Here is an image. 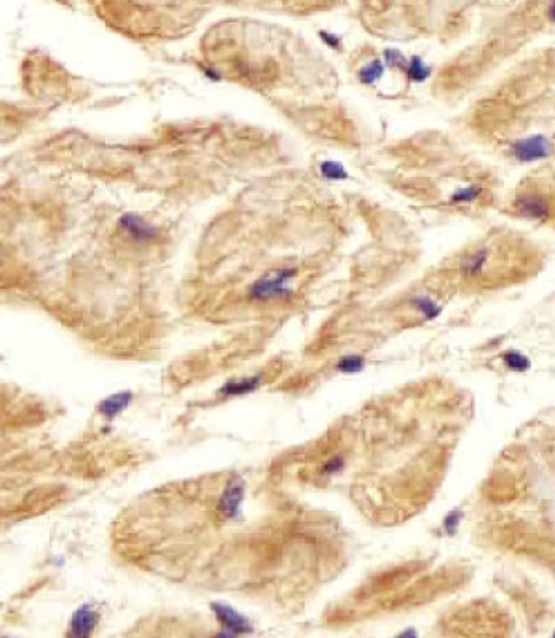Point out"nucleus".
<instances>
[{"label":"nucleus","instance_id":"1","mask_svg":"<svg viewBox=\"0 0 555 638\" xmlns=\"http://www.w3.org/2000/svg\"><path fill=\"white\" fill-rule=\"evenodd\" d=\"M107 26L141 40L176 38L208 12V0H88Z\"/></svg>","mask_w":555,"mask_h":638},{"label":"nucleus","instance_id":"2","mask_svg":"<svg viewBox=\"0 0 555 638\" xmlns=\"http://www.w3.org/2000/svg\"><path fill=\"white\" fill-rule=\"evenodd\" d=\"M297 276V268H281L262 276L252 284L251 297L254 300H272V298L291 296L289 281Z\"/></svg>","mask_w":555,"mask_h":638},{"label":"nucleus","instance_id":"3","mask_svg":"<svg viewBox=\"0 0 555 638\" xmlns=\"http://www.w3.org/2000/svg\"><path fill=\"white\" fill-rule=\"evenodd\" d=\"M551 142L543 134L530 136L525 139H519L512 144V155L522 163L539 162L551 155Z\"/></svg>","mask_w":555,"mask_h":638},{"label":"nucleus","instance_id":"4","mask_svg":"<svg viewBox=\"0 0 555 638\" xmlns=\"http://www.w3.org/2000/svg\"><path fill=\"white\" fill-rule=\"evenodd\" d=\"M516 211L520 216L527 219L543 221V219H547L549 214H551V206L538 193H523V195H520L516 199Z\"/></svg>","mask_w":555,"mask_h":638},{"label":"nucleus","instance_id":"5","mask_svg":"<svg viewBox=\"0 0 555 638\" xmlns=\"http://www.w3.org/2000/svg\"><path fill=\"white\" fill-rule=\"evenodd\" d=\"M213 608L214 611H216L217 619L222 622V626L232 630L233 634H246V632H251V626H249L246 617L238 615V613L232 610L230 606L214 603Z\"/></svg>","mask_w":555,"mask_h":638},{"label":"nucleus","instance_id":"6","mask_svg":"<svg viewBox=\"0 0 555 638\" xmlns=\"http://www.w3.org/2000/svg\"><path fill=\"white\" fill-rule=\"evenodd\" d=\"M98 616L96 611L89 605H85L75 611V615L71 621V634L75 637H87L93 632L94 626H96Z\"/></svg>","mask_w":555,"mask_h":638},{"label":"nucleus","instance_id":"7","mask_svg":"<svg viewBox=\"0 0 555 638\" xmlns=\"http://www.w3.org/2000/svg\"><path fill=\"white\" fill-rule=\"evenodd\" d=\"M129 401H131V395L129 393H122V395H115L99 404V412L104 413V415L112 418L117 415L118 412H122L124 407L128 406Z\"/></svg>","mask_w":555,"mask_h":638},{"label":"nucleus","instance_id":"8","mask_svg":"<svg viewBox=\"0 0 555 638\" xmlns=\"http://www.w3.org/2000/svg\"><path fill=\"white\" fill-rule=\"evenodd\" d=\"M406 74H407V77L412 80V82L422 83V82H424V80H428L429 76H431V69H429L426 64L423 63L422 58L412 56L409 59Z\"/></svg>","mask_w":555,"mask_h":638},{"label":"nucleus","instance_id":"9","mask_svg":"<svg viewBox=\"0 0 555 638\" xmlns=\"http://www.w3.org/2000/svg\"><path fill=\"white\" fill-rule=\"evenodd\" d=\"M257 385H259V377L244 378V380H239V382L227 383L222 391L228 396H241V395H246V393H251L256 390Z\"/></svg>","mask_w":555,"mask_h":638},{"label":"nucleus","instance_id":"10","mask_svg":"<svg viewBox=\"0 0 555 638\" xmlns=\"http://www.w3.org/2000/svg\"><path fill=\"white\" fill-rule=\"evenodd\" d=\"M383 74H384V64L382 61H378V59H375V61L367 64V66H364L361 71H359V80H361V83L364 85H372L377 82V80L382 78Z\"/></svg>","mask_w":555,"mask_h":638},{"label":"nucleus","instance_id":"11","mask_svg":"<svg viewBox=\"0 0 555 638\" xmlns=\"http://www.w3.org/2000/svg\"><path fill=\"white\" fill-rule=\"evenodd\" d=\"M412 305L417 308V310L422 313V315L426 319H436L439 315H441L442 308L437 305L436 302L431 300L428 297H415L412 298Z\"/></svg>","mask_w":555,"mask_h":638},{"label":"nucleus","instance_id":"12","mask_svg":"<svg viewBox=\"0 0 555 638\" xmlns=\"http://www.w3.org/2000/svg\"><path fill=\"white\" fill-rule=\"evenodd\" d=\"M488 249H479L474 256L463 265V272L466 275H479L483 270V265L487 263Z\"/></svg>","mask_w":555,"mask_h":638},{"label":"nucleus","instance_id":"13","mask_svg":"<svg viewBox=\"0 0 555 638\" xmlns=\"http://www.w3.org/2000/svg\"><path fill=\"white\" fill-rule=\"evenodd\" d=\"M503 361L511 371L516 372H525L530 368L528 358H525L522 353L519 351H508L503 355Z\"/></svg>","mask_w":555,"mask_h":638},{"label":"nucleus","instance_id":"14","mask_svg":"<svg viewBox=\"0 0 555 638\" xmlns=\"http://www.w3.org/2000/svg\"><path fill=\"white\" fill-rule=\"evenodd\" d=\"M482 193V188L479 186H469L464 187L461 190L455 192L452 198H450V203L457 204V203H471L474 199H477L479 195Z\"/></svg>","mask_w":555,"mask_h":638},{"label":"nucleus","instance_id":"15","mask_svg":"<svg viewBox=\"0 0 555 638\" xmlns=\"http://www.w3.org/2000/svg\"><path fill=\"white\" fill-rule=\"evenodd\" d=\"M321 174L326 179H332V181H340V179L348 177V173L337 162H324L321 164Z\"/></svg>","mask_w":555,"mask_h":638},{"label":"nucleus","instance_id":"16","mask_svg":"<svg viewBox=\"0 0 555 638\" xmlns=\"http://www.w3.org/2000/svg\"><path fill=\"white\" fill-rule=\"evenodd\" d=\"M364 359L361 356H345L338 361L337 368L340 372H347V373H354L359 372L364 368Z\"/></svg>","mask_w":555,"mask_h":638},{"label":"nucleus","instance_id":"17","mask_svg":"<svg viewBox=\"0 0 555 638\" xmlns=\"http://www.w3.org/2000/svg\"><path fill=\"white\" fill-rule=\"evenodd\" d=\"M384 61H387L388 66H391L394 69H401V71H406L407 69V58L399 52V50H384Z\"/></svg>","mask_w":555,"mask_h":638},{"label":"nucleus","instance_id":"18","mask_svg":"<svg viewBox=\"0 0 555 638\" xmlns=\"http://www.w3.org/2000/svg\"><path fill=\"white\" fill-rule=\"evenodd\" d=\"M461 517H463V512H461V511H458V509L452 511L447 517H445V520H444V530L447 531L450 536H453L455 533H457L459 522H461Z\"/></svg>","mask_w":555,"mask_h":638},{"label":"nucleus","instance_id":"19","mask_svg":"<svg viewBox=\"0 0 555 638\" xmlns=\"http://www.w3.org/2000/svg\"><path fill=\"white\" fill-rule=\"evenodd\" d=\"M343 468V460L342 458H332L331 461H327L326 465L323 468L324 474H334V472H338Z\"/></svg>","mask_w":555,"mask_h":638},{"label":"nucleus","instance_id":"20","mask_svg":"<svg viewBox=\"0 0 555 638\" xmlns=\"http://www.w3.org/2000/svg\"><path fill=\"white\" fill-rule=\"evenodd\" d=\"M321 38L329 45V47H332V48H338L340 47V38L335 37L334 34H329V32L323 31L321 32Z\"/></svg>","mask_w":555,"mask_h":638},{"label":"nucleus","instance_id":"21","mask_svg":"<svg viewBox=\"0 0 555 638\" xmlns=\"http://www.w3.org/2000/svg\"><path fill=\"white\" fill-rule=\"evenodd\" d=\"M549 19L555 23V0H552L551 7H549Z\"/></svg>","mask_w":555,"mask_h":638},{"label":"nucleus","instance_id":"22","mask_svg":"<svg viewBox=\"0 0 555 638\" xmlns=\"http://www.w3.org/2000/svg\"><path fill=\"white\" fill-rule=\"evenodd\" d=\"M409 635H410V637H415V632H412V630H409V632H407V630H406V632H404V634H401V637H409Z\"/></svg>","mask_w":555,"mask_h":638}]
</instances>
